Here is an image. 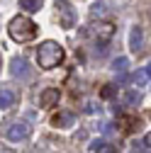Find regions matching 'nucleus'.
Masks as SVG:
<instances>
[{
  "label": "nucleus",
  "mask_w": 151,
  "mask_h": 153,
  "mask_svg": "<svg viewBox=\"0 0 151 153\" xmlns=\"http://www.w3.org/2000/svg\"><path fill=\"white\" fill-rule=\"evenodd\" d=\"M146 80H149V71L144 68V71H134V73H132V83H134L137 88L139 85H146Z\"/></svg>",
  "instance_id": "obj_13"
},
{
  "label": "nucleus",
  "mask_w": 151,
  "mask_h": 153,
  "mask_svg": "<svg viewBox=\"0 0 151 153\" xmlns=\"http://www.w3.org/2000/svg\"><path fill=\"white\" fill-rule=\"evenodd\" d=\"M124 102H127L129 107H137V105L141 102V92H139V90H127V92H124Z\"/></svg>",
  "instance_id": "obj_12"
},
{
  "label": "nucleus",
  "mask_w": 151,
  "mask_h": 153,
  "mask_svg": "<svg viewBox=\"0 0 151 153\" xmlns=\"http://www.w3.org/2000/svg\"><path fill=\"white\" fill-rule=\"evenodd\" d=\"M112 92H115V88H105V90H102V97H110Z\"/></svg>",
  "instance_id": "obj_17"
},
{
  "label": "nucleus",
  "mask_w": 151,
  "mask_h": 153,
  "mask_svg": "<svg viewBox=\"0 0 151 153\" xmlns=\"http://www.w3.org/2000/svg\"><path fill=\"white\" fill-rule=\"evenodd\" d=\"M17 105V92L7 85H0V109H10Z\"/></svg>",
  "instance_id": "obj_6"
},
{
  "label": "nucleus",
  "mask_w": 151,
  "mask_h": 153,
  "mask_svg": "<svg viewBox=\"0 0 151 153\" xmlns=\"http://www.w3.org/2000/svg\"><path fill=\"white\" fill-rule=\"evenodd\" d=\"M51 124L56 129H66V126L76 124V114L73 112H59V114H54V117H51Z\"/></svg>",
  "instance_id": "obj_8"
},
{
  "label": "nucleus",
  "mask_w": 151,
  "mask_h": 153,
  "mask_svg": "<svg viewBox=\"0 0 151 153\" xmlns=\"http://www.w3.org/2000/svg\"><path fill=\"white\" fill-rule=\"evenodd\" d=\"M64 61V46L56 44V42H42L39 49H37V63H39V68L49 71L54 66H59Z\"/></svg>",
  "instance_id": "obj_1"
},
{
  "label": "nucleus",
  "mask_w": 151,
  "mask_h": 153,
  "mask_svg": "<svg viewBox=\"0 0 151 153\" xmlns=\"http://www.w3.org/2000/svg\"><path fill=\"white\" fill-rule=\"evenodd\" d=\"M141 44H144L141 27H132V32H129V49L132 51H141Z\"/></svg>",
  "instance_id": "obj_10"
},
{
  "label": "nucleus",
  "mask_w": 151,
  "mask_h": 153,
  "mask_svg": "<svg viewBox=\"0 0 151 153\" xmlns=\"http://www.w3.org/2000/svg\"><path fill=\"white\" fill-rule=\"evenodd\" d=\"M0 153H12L10 148H5V146H0Z\"/></svg>",
  "instance_id": "obj_19"
},
{
  "label": "nucleus",
  "mask_w": 151,
  "mask_h": 153,
  "mask_svg": "<svg viewBox=\"0 0 151 153\" xmlns=\"http://www.w3.org/2000/svg\"><path fill=\"white\" fill-rule=\"evenodd\" d=\"M93 32H95V36H100L102 42H107L112 34H115V27H112L110 22H98V25H93Z\"/></svg>",
  "instance_id": "obj_9"
},
{
  "label": "nucleus",
  "mask_w": 151,
  "mask_h": 153,
  "mask_svg": "<svg viewBox=\"0 0 151 153\" xmlns=\"http://www.w3.org/2000/svg\"><path fill=\"white\" fill-rule=\"evenodd\" d=\"M7 32H10V36L15 42H32L34 36H37V25L29 20V17H25V15H17V17H12L10 20V25H7Z\"/></svg>",
  "instance_id": "obj_2"
},
{
  "label": "nucleus",
  "mask_w": 151,
  "mask_h": 153,
  "mask_svg": "<svg viewBox=\"0 0 151 153\" xmlns=\"http://www.w3.org/2000/svg\"><path fill=\"white\" fill-rule=\"evenodd\" d=\"M32 134V126L27 124V122H15V124H10V129H7V139L10 141H22V139H27Z\"/></svg>",
  "instance_id": "obj_4"
},
{
  "label": "nucleus",
  "mask_w": 151,
  "mask_h": 153,
  "mask_svg": "<svg viewBox=\"0 0 151 153\" xmlns=\"http://www.w3.org/2000/svg\"><path fill=\"white\" fill-rule=\"evenodd\" d=\"M105 12H107V7H105L102 3H93V5H90V17H102Z\"/></svg>",
  "instance_id": "obj_15"
},
{
  "label": "nucleus",
  "mask_w": 151,
  "mask_h": 153,
  "mask_svg": "<svg viewBox=\"0 0 151 153\" xmlns=\"http://www.w3.org/2000/svg\"><path fill=\"white\" fill-rule=\"evenodd\" d=\"M127 66H129V61L124 59V56H120V59H115V61H112V71H115V73H124L127 71Z\"/></svg>",
  "instance_id": "obj_14"
},
{
  "label": "nucleus",
  "mask_w": 151,
  "mask_h": 153,
  "mask_svg": "<svg viewBox=\"0 0 151 153\" xmlns=\"http://www.w3.org/2000/svg\"><path fill=\"white\" fill-rule=\"evenodd\" d=\"M144 146H146V148H151V134H149V136L144 139Z\"/></svg>",
  "instance_id": "obj_18"
},
{
  "label": "nucleus",
  "mask_w": 151,
  "mask_h": 153,
  "mask_svg": "<svg viewBox=\"0 0 151 153\" xmlns=\"http://www.w3.org/2000/svg\"><path fill=\"white\" fill-rule=\"evenodd\" d=\"M95 153H115V146H110V143H105V141H102V146H100Z\"/></svg>",
  "instance_id": "obj_16"
},
{
  "label": "nucleus",
  "mask_w": 151,
  "mask_h": 153,
  "mask_svg": "<svg viewBox=\"0 0 151 153\" xmlns=\"http://www.w3.org/2000/svg\"><path fill=\"white\" fill-rule=\"evenodd\" d=\"M146 71H149V75H151V63H149V68H146Z\"/></svg>",
  "instance_id": "obj_20"
},
{
  "label": "nucleus",
  "mask_w": 151,
  "mask_h": 153,
  "mask_svg": "<svg viewBox=\"0 0 151 153\" xmlns=\"http://www.w3.org/2000/svg\"><path fill=\"white\" fill-rule=\"evenodd\" d=\"M10 73H12V78H29L32 75V68H29V63L25 61V59H12V63H10Z\"/></svg>",
  "instance_id": "obj_5"
},
{
  "label": "nucleus",
  "mask_w": 151,
  "mask_h": 153,
  "mask_svg": "<svg viewBox=\"0 0 151 153\" xmlns=\"http://www.w3.org/2000/svg\"><path fill=\"white\" fill-rule=\"evenodd\" d=\"M59 90L56 88H46V90H42V95H39V105L44 107V109H49V107H54V105H59Z\"/></svg>",
  "instance_id": "obj_7"
},
{
  "label": "nucleus",
  "mask_w": 151,
  "mask_h": 153,
  "mask_svg": "<svg viewBox=\"0 0 151 153\" xmlns=\"http://www.w3.org/2000/svg\"><path fill=\"white\" fill-rule=\"evenodd\" d=\"M20 10L22 12H39L42 10V0H20Z\"/></svg>",
  "instance_id": "obj_11"
},
{
  "label": "nucleus",
  "mask_w": 151,
  "mask_h": 153,
  "mask_svg": "<svg viewBox=\"0 0 151 153\" xmlns=\"http://www.w3.org/2000/svg\"><path fill=\"white\" fill-rule=\"evenodd\" d=\"M56 10H59V22H61V27L71 29V27L76 25V12H73L71 3H66V0H56Z\"/></svg>",
  "instance_id": "obj_3"
}]
</instances>
